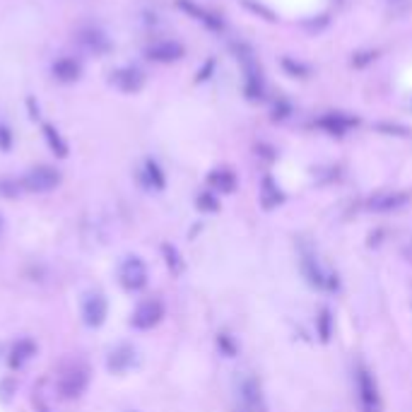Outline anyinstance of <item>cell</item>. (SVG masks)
<instances>
[{
    "mask_svg": "<svg viewBox=\"0 0 412 412\" xmlns=\"http://www.w3.org/2000/svg\"><path fill=\"white\" fill-rule=\"evenodd\" d=\"M60 184V174L53 167H34L27 172L24 177V189L36 191V193H46L51 189H56Z\"/></svg>",
    "mask_w": 412,
    "mask_h": 412,
    "instance_id": "obj_1",
    "label": "cell"
},
{
    "mask_svg": "<svg viewBox=\"0 0 412 412\" xmlns=\"http://www.w3.org/2000/svg\"><path fill=\"white\" fill-rule=\"evenodd\" d=\"M357 391H360V405L364 412H381V398L377 391V384H374L372 374L367 369H360L357 372Z\"/></svg>",
    "mask_w": 412,
    "mask_h": 412,
    "instance_id": "obj_2",
    "label": "cell"
},
{
    "mask_svg": "<svg viewBox=\"0 0 412 412\" xmlns=\"http://www.w3.org/2000/svg\"><path fill=\"white\" fill-rule=\"evenodd\" d=\"M145 282H147V268H145V263L138 256H130L121 265V284L135 292V289L145 287Z\"/></svg>",
    "mask_w": 412,
    "mask_h": 412,
    "instance_id": "obj_3",
    "label": "cell"
},
{
    "mask_svg": "<svg viewBox=\"0 0 412 412\" xmlns=\"http://www.w3.org/2000/svg\"><path fill=\"white\" fill-rule=\"evenodd\" d=\"M162 316H165V306H162L160 301L157 299L143 301V304L135 308V313H133V325L140 330H147L160 323Z\"/></svg>",
    "mask_w": 412,
    "mask_h": 412,
    "instance_id": "obj_4",
    "label": "cell"
},
{
    "mask_svg": "<svg viewBox=\"0 0 412 412\" xmlns=\"http://www.w3.org/2000/svg\"><path fill=\"white\" fill-rule=\"evenodd\" d=\"M82 318L87 325H101L106 318V299L101 294L87 296V301L82 304Z\"/></svg>",
    "mask_w": 412,
    "mask_h": 412,
    "instance_id": "obj_5",
    "label": "cell"
},
{
    "mask_svg": "<svg viewBox=\"0 0 412 412\" xmlns=\"http://www.w3.org/2000/svg\"><path fill=\"white\" fill-rule=\"evenodd\" d=\"M51 72H53V77H56L58 82H65V84H70V82H75V80H80V75H82V65L77 63L75 58H58L56 63L51 65Z\"/></svg>",
    "mask_w": 412,
    "mask_h": 412,
    "instance_id": "obj_6",
    "label": "cell"
},
{
    "mask_svg": "<svg viewBox=\"0 0 412 412\" xmlns=\"http://www.w3.org/2000/svg\"><path fill=\"white\" fill-rule=\"evenodd\" d=\"M111 82L116 84L121 92H138V89L143 87V75L133 68H126V70L113 72Z\"/></svg>",
    "mask_w": 412,
    "mask_h": 412,
    "instance_id": "obj_7",
    "label": "cell"
},
{
    "mask_svg": "<svg viewBox=\"0 0 412 412\" xmlns=\"http://www.w3.org/2000/svg\"><path fill=\"white\" fill-rule=\"evenodd\" d=\"M181 46L174 44V41H160V44L150 46L147 56L152 60H160V63H169V60H177L181 56Z\"/></svg>",
    "mask_w": 412,
    "mask_h": 412,
    "instance_id": "obj_8",
    "label": "cell"
},
{
    "mask_svg": "<svg viewBox=\"0 0 412 412\" xmlns=\"http://www.w3.org/2000/svg\"><path fill=\"white\" fill-rule=\"evenodd\" d=\"M77 41H80V44L92 53H104L108 48L106 36L101 34L99 29H84V32L77 34Z\"/></svg>",
    "mask_w": 412,
    "mask_h": 412,
    "instance_id": "obj_9",
    "label": "cell"
},
{
    "mask_svg": "<svg viewBox=\"0 0 412 412\" xmlns=\"http://www.w3.org/2000/svg\"><path fill=\"white\" fill-rule=\"evenodd\" d=\"M241 398H244V403H246L251 410H256V412H258V410H260V412L265 410L263 396H260V386H258L253 379H246L244 384H241Z\"/></svg>",
    "mask_w": 412,
    "mask_h": 412,
    "instance_id": "obj_10",
    "label": "cell"
},
{
    "mask_svg": "<svg viewBox=\"0 0 412 412\" xmlns=\"http://www.w3.org/2000/svg\"><path fill=\"white\" fill-rule=\"evenodd\" d=\"M84 384H87V379H84L82 372H68L60 381V391H63L65 398H75L84 391Z\"/></svg>",
    "mask_w": 412,
    "mask_h": 412,
    "instance_id": "obj_11",
    "label": "cell"
},
{
    "mask_svg": "<svg viewBox=\"0 0 412 412\" xmlns=\"http://www.w3.org/2000/svg\"><path fill=\"white\" fill-rule=\"evenodd\" d=\"M44 138H46L48 147H51L58 157H65V155H68V145H65V140L60 138V133H58L56 128H53V126H44Z\"/></svg>",
    "mask_w": 412,
    "mask_h": 412,
    "instance_id": "obj_12",
    "label": "cell"
},
{
    "mask_svg": "<svg viewBox=\"0 0 412 412\" xmlns=\"http://www.w3.org/2000/svg\"><path fill=\"white\" fill-rule=\"evenodd\" d=\"M32 355H34V345L29 340H22L20 345H15V350H12V364L20 367L22 362H27Z\"/></svg>",
    "mask_w": 412,
    "mask_h": 412,
    "instance_id": "obj_13",
    "label": "cell"
},
{
    "mask_svg": "<svg viewBox=\"0 0 412 412\" xmlns=\"http://www.w3.org/2000/svg\"><path fill=\"white\" fill-rule=\"evenodd\" d=\"M212 186H217L220 191H232L234 189V177L227 172H220V174H212Z\"/></svg>",
    "mask_w": 412,
    "mask_h": 412,
    "instance_id": "obj_14",
    "label": "cell"
},
{
    "mask_svg": "<svg viewBox=\"0 0 412 412\" xmlns=\"http://www.w3.org/2000/svg\"><path fill=\"white\" fill-rule=\"evenodd\" d=\"M123 360L126 362H133V352H130V350H118V352L111 357V362H108V364H111V369H126Z\"/></svg>",
    "mask_w": 412,
    "mask_h": 412,
    "instance_id": "obj_15",
    "label": "cell"
},
{
    "mask_svg": "<svg viewBox=\"0 0 412 412\" xmlns=\"http://www.w3.org/2000/svg\"><path fill=\"white\" fill-rule=\"evenodd\" d=\"M12 147V133L10 128L0 126V150H10Z\"/></svg>",
    "mask_w": 412,
    "mask_h": 412,
    "instance_id": "obj_16",
    "label": "cell"
}]
</instances>
